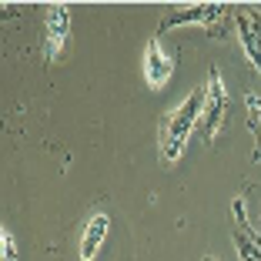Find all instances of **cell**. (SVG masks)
Listing matches in <instances>:
<instances>
[{
    "mask_svg": "<svg viewBox=\"0 0 261 261\" xmlns=\"http://www.w3.org/2000/svg\"><path fill=\"white\" fill-rule=\"evenodd\" d=\"M201 108H204V87L191 91L174 111H168L161 121V161L164 164H174L181 154H185L188 141H191V130L198 127L201 121Z\"/></svg>",
    "mask_w": 261,
    "mask_h": 261,
    "instance_id": "6da1fadb",
    "label": "cell"
},
{
    "mask_svg": "<svg viewBox=\"0 0 261 261\" xmlns=\"http://www.w3.org/2000/svg\"><path fill=\"white\" fill-rule=\"evenodd\" d=\"M67 34H70V10L61 7V4H54V7L47 10V57H50V61L64 50Z\"/></svg>",
    "mask_w": 261,
    "mask_h": 261,
    "instance_id": "277c9868",
    "label": "cell"
},
{
    "mask_svg": "<svg viewBox=\"0 0 261 261\" xmlns=\"http://www.w3.org/2000/svg\"><path fill=\"white\" fill-rule=\"evenodd\" d=\"M171 74H174V61L161 50L158 40H151V44L144 47V81H147V87H154V91L164 87L171 81Z\"/></svg>",
    "mask_w": 261,
    "mask_h": 261,
    "instance_id": "3957f363",
    "label": "cell"
},
{
    "mask_svg": "<svg viewBox=\"0 0 261 261\" xmlns=\"http://www.w3.org/2000/svg\"><path fill=\"white\" fill-rule=\"evenodd\" d=\"M224 111H228V91L221 84V74L211 70L207 74V87H204V108H201V124H204V138L215 141L218 127L224 121Z\"/></svg>",
    "mask_w": 261,
    "mask_h": 261,
    "instance_id": "7a4b0ae2",
    "label": "cell"
},
{
    "mask_svg": "<svg viewBox=\"0 0 261 261\" xmlns=\"http://www.w3.org/2000/svg\"><path fill=\"white\" fill-rule=\"evenodd\" d=\"M108 231H111L108 215H94L91 221L84 224V234H81V261H94L97 258L100 245L108 241Z\"/></svg>",
    "mask_w": 261,
    "mask_h": 261,
    "instance_id": "5b68a950",
    "label": "cell"
},
{
    "mask_svg": "<svg viewBox=\"0 0 261 261\" xmlns=\"http://www.w3.org/2000/svg\"><path fill=\"white\" fill-rule=\"evenodd\" d=\"M0 261H17V241L7 228L0 231Z\"/></svg>",
    "mask_w": 261,
    "mask_h": 261,
    "instance_id": "8992f818",
    "label": "cell"
}]
</instances>
